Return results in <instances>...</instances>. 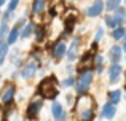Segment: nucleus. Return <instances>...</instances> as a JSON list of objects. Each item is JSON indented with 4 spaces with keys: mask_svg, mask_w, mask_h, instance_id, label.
Masks as SVG:
<instances>
[{
    "mask_svg": "<svg viewBox=\"0 0 126 121\" xmlns=\"http://www.w3.org/2000/svg\"><path fill=\"white\" fill-rule=\"evenodd\" d=\"M38 94H40L43 99L54 100L59 96V88H58V83H56V78L49 77V78L42 80V83L38 84Z\"/></svg>",
    "mask_w": 126,
    "mask_h": 121,
    "instance_id": "obj_1",
    "label": "nucleus"
},
{
    "mask_svg": "<svg viewBox=\"0 0 126 121\" xmlns=\"http://www.w3.org/2000/svg\"><path fill=\"white\" fill-rule=\"evenodd\" d=\"M93 77H94V73H93L91 68L81 70L80 77H78L77 83H75V89H77L78 94H85L86 91L89 89V86H91V83H93Z\"/></svg>",
    "mask_w": 126,
    "mask_h": 121,
    "instance_id": "obj_2",
    "label": "nucleus"
},
{
    "mask_svg": "<svg viewBox=\"0 0 126 121\" xmlns=\"http://www.w3.org/2000/svg\"><path fill=\"white\" fill-rule=\"evenodd\" d=\"M15 99H16V84L10 81L0 91V104L5 107H10V105H13Z\"/></svg>",
    "mask_w": 126,
    "mask_h": 121,
    "instance_id": "obj_3",
    "label": "nucleus"
},
{
    "mask_svg": "<svg viewBox=\"0 0 126 121\" xmlns=\"http://www.w3.org/2000/svg\"><path fill=\"white\" fill-rule=\"evenodd\" d=\"M43 108V99H34L29 102L27 108H26V118L29 121H35L38 118V115H40Z\"/></svg>",
    "mask_w": 126,
    "mask_h": 121,
    "instance_id": "obj_4",
    "label": "nucleus"
},
{
    "mask_svg": "<svg viewBox=\"0 0 126 121\" xmlns=\"http://www.w3.org/2000/svg\"><path fill=\"white\" fill-rule=\"evenodd\" d=\"M37 72H38V64L35 61H29V62H26V64H22V67L19 68V77H21L22 80L29 81L37 75Z\"/></svg>",
    "mask_w": 126,
    "mask_h": 121,
    "instance_id": "obj_5",
    "label": "nucleus"
},
{
    "mask_svg": "<svg viewBox=\"0 0 126 121\" xmlns=\"http://www.w3.org/2000/svg\"><path fill=\"white\" fill-rule=\"evenodd\" d=\"M88 108H94V99H93L91 96H88V94H86V96L81 94L77 99V102H75V110L80 113V112L88 110Z\"/></svg>",
    "mask_w": 126,
    "mask_h": 121,
    "instance_id": "obj_6",
    "label": "nucleus"
},
{
    "mask_svg": "<svg viewBox=\"0 0 126 121\" xmlns=\"http://www.w3.org/2000/svg\"><path fill=\"white\" fill-rule=\"evenodd\" d=\"M65 54H67V45H65V41L58 40L54 45H53V48H51L53 59H54V61H61Z\"/></svg>",
    "mask_w": 126,
    "mask_h": 121,
    "instance_id": "obj_7",
    "label": "nucleus"
},
{
    "mask_svg": "<svg viewBox=\"0 0 126 121\" xmlns=\"http://www.w3.org/2000/svg\"><path fill=\"white\" fill-rule=\"evenodd\" d=\"M105 10V5L102 0H94L93 2V5H89L88 8H86V16L88 18H97L99 14H102V11Z\"/></svg>",
    "mask_w": 126,
    "mask_h": 121,
    "instance_id": "obj_8",
    "label": "nucleus"
},
{
    "mask_svg": "<svg viewBox=\"0 0 126 121\" xmlns=\"http://www.w3.org/2000/svg\"><path fill=\"white\" fill-rule=\"evenodd\" d=\"M121 73H123V67L120 64H112L109 67V80H110V83L117 84L121 78Z\"/></svg>",
    "mask_w": 126,
    "mask_h": 121,
    "instance_id": "obj_9",
    "label": "nucleus"
},
{
    "mask_svg": "<svg viewBox=\"0 0 126 121\" xmlns=\"http://www.w3.org/2000/svg\"><path fill=\"white\" fill-rule=\"evenodd\" d=\"M51 115L56 121H65V108L61 102H53L51 104Z\"/></svg>",
    "mask_w": 126,
    "mask_h": 121,
    "instance_id": "obj_10",
    "label": "nucleus"
},
{
    "mask_svg": "<svg viewBox=\"0 0 126 121\" xmlns=\"http://www.w3.org/2000/svg\"><path fill=\"white\" fill-rule=\"evenodd\" d=\"M78 50H80V37H74V41H72L70 48L67 50V61L74 62L78 57Z\"/></svg>",
    "mask_w": 126,
    "mask_h": 121,
    "instance_id": "obj_11",
    "label": "nucleus"
},
{
    "mask_svg": "<svg viewBox=\"0 0 126 121\" xmlns=\"http://www.w3.org/2000/svg\"><path fill=\"white\" fill-rule=\"evenodd\" d=\"M109 59H110L112 64H120V61L123 59V50H121V46L113 45L109 50Z\"/></svg>",
    "mask_w": 126,
    "mask_h": 121,
    "instance_id": "obj_12",
    "label": "nucleus"
},
{
    "mask_svg": "<svg viewBox=\"0 0 126 121\" xmlns=\"http://www.w3.org/2000/svg\"><path fill=\"white\" fill-rule=\"evenodd\" d=\"M19 38H21V29H19V27H16V26H13V27L10 29L8 35H6L5 41L10 45V48H11L13 45H16V43H18V40H19Z\"/></svg>",
    "mask_w": 126,
    "mask_h": 121,
    "instance_id": "obj_13",
    "label": "nucleus"
},
{
    "mask_svg": "<svg viewBox=\"0 0 126 121\" xmlns=\"http://www.w3.org/2000/svg\"><path fill=\"white\" fill-rule=\"evenodd\" d=\"M46 10V0H32V6H31V13L34 16H40L45 13Z\"/></svg>",
    "mask_w": 126,
    "mask_h": 121,
    "instance_id": "obj_14",
    "label": "nucleus"
},
{
    "mask_svg": "<svg viewBox=\"0 0 126 121\" xmlns=\"http://www.w3.org/2000/svg\"><path fill=\"white\" fill-rule=\"evenodd\" d=\"M115 115H117V107H115L113 104L107 102L104 107H102V110H101V116H102V118H105V120H113Z\"/></svg>",
    "mask_w": 126,
    "mask_h": 121,
    "instance_id": "obj_15",
    "label": "nucleus"
},
{
    "mask_svg": "<svg viewBox=\"0 0 126 121\" xmlns=\"http://www.w3.org/2000/svg\"><path fill=\"white\" fill-rule=\"evenodd\" d=\"M34 32H35V24L32 21H29L27 24L21 29V40H27L29 37L34 35Z\"/></svg>",
    "mask_w": 126,
    "mask_h": 121,
    "instance_id": "obj_16",
    "label": "nucleus"
},
{
    "mask_svg": "<svg viewBox=\"0 0 126 121\" xmlns=\"http://www.w3.org/2000/svg\"><path fill=\"white\" fill-rule=\"evenodd\" d=\"M8 53H10V45L6 43L5 40H0V67H2L3 62L6 61Z\"/></svg>",
    "mask_w": 126,
    "mask_h": 121,
    "instance_id": "obj_17",
    "label": "nucleus"
},
{
    "mask_svg": "<svg viewBox=\"0 0 126 121\" xmlns=\"http://www.w3.org/2000/svg\"><path fill=\"white\" fill-rule=\"evenodd\" d=\"M34 37H35V41H37V43H42V41L45 40V37H46V27L45 26H42V24L35 26Z\"/></svg>",
    "mask_w": 126,
    "mask_h": 121,
    "instance_id": "obj_18",
    "label": "nucleus"
},
{
    "mask_svg": "<svg viewBox=\"0 0 126 121\" xmlns=\"http://www.w3.org/2000/svg\"><path fill=\"white\" fill-rule=\"evenodd\" d=\"M110 37L113 38V40H123V38L126 37V29L118 26L117 29H113V30L110 32Z\"/></svg>",
    "mask_w": 126,
    "mask_h": 121,
    "instance_id": "obj_19",
    "label": "nucleus"
},
{
    "mask_svg": "<svg viewBox=\"0 0 126 121\" xmlns=\"http://www.w3.org/2000/svg\"><path fill=\"white\" fill-rule=\"evenodd\" d=\"M78 116H80V121H93L94 120V108L83 110V112L78 113Z\"/></svg>",
    "mask_w": 126,
    "mask_h": 121,
    "instance_id": "obj_20",
    "label": "nucleus"
},
{
    "mask_svg": "<svg viewBox=\"0 0 126 121\" xmlns=\"http://www.w3.org/2000/svg\"><path fill=\"white\" fill-rule=\"evenodd\" d=\"M10 22H5V21H0V40H5L6 35L10 32Z\"/></svg>",
    "mask_w": 126,
    "mask_h": 121,
    "instance_id": "obj_21",
    "label": "nucleus"
},
{
    "mask_svg": "<svg viewBox=\"0 0 126 121\" xmlns=\"http://www.w3.org/2000/svg\"><path fill=\"white\" fill-rule=\"evenodd\" d=\"M113 16L117 18L118 22H123L126 19V8H125V6H118V8L113 11Z\"/></svg>",
    "mask_w": 126,
    "mask_h": 121,
    "instance_id": "obj_22",
    "label": "nucleus"
},
{
    "mask_svg": "<svg viewBox=\"0 0 126 121\" xmlns=\"http://www.w3.org/2000/svg\"><path fill=\"white\" fill-rule=\"evenodd\" d=\"M120 100H121V91L115 89V91H112V93L109 94V102H110V104L117 105V104L120 102Z\"/></svg>",
    "mask_w": 126,
    "mask_h": 121,
    "instance_id": "obj_23",
    "label": "nucleus"
},
{
    "mask_svg": "<svg viewBox=\"0 0 126 121\" xmlns=\"http://www.w3.org/2000/svg\"><path fill=\"white\" fill-rule=\"evenodd\" d=\"M104 19H105V24H107L109 27L112 29V30H113V29H117V27H118V24H120V22L117 21V18H115L113 14H109V16H105Z\"/></svg>",
    "mask_w": 126,
    "mask_h": 121,
    "instance_id": "obj_24",
    "label": "nucleus"
},
{
    "mask_svg": "<svg viewBox=\"0 0 126 121\" xmlns=\"http://www.w3.org/2000/svg\"><path fill=\"white\" fill-rule=\"evenodd\" d=\"M19 2H21V0H8V3H6V10H5V11L13 13V14H15L16 10H18V6H19Z\"/></svg>",
    "mask_w": 126,
    "mask_h": 121,
    "instance_id": "obj_25",
    "label": "nucleus"
},
{
    "mask_svg": "<svg viewBox=\"0 0 126 121\" xmlns=\"http://www.w3.org/2000/svg\"><path fill=\"white\" fill-rule=\"evenodd\" d=\"M121 0H107V3H105V10H109V11H115V10L120 6Z\"/></svg>",
    "mask_w": 126,
    "mask_h": 121,
    "instance_id": "obj_26",
    "label": "nucleus"
},
{
    "mask_svg": "<svg viewBox=\"0 0 126 121\" xmlns=\"http://www.w3.org/2000/svg\"><path fill=\"white\" fill-rule=\"evenodd\" d=\"M75 83H77V80H75L74 77H67V78H65V80L61 83V86H62V88H70V86H74Z\"/></svg>",
    "mask_w": 126,
    "mask_h": 121,
    "instance_id": "obj_27",
    "label": "nucleus"
},
{
    "mask_svg": "<svg viewBox=\"0 0 126 121\" xmlns=\"http://www.w3.org/2000/svg\"><path fill=\"white\" fill-rule=\"evenodd\" d=\"M27 22H29V21H27V18H26V16H21V18H18V19H16L15 26H16V27H19V29H22L26 24H27Z\"/></svg>",
    "mask_w": 126,
    "mask_h": 121,
    "instance_id": "obj_28",
    "label": "nucleus"
},
{
    "mask_svg": "<svg viewBox=\"0 0 126 121\" xmlns=\"http://www.w3.org/2000/svg\"><path fill=\"white\" fill-rule=\"evenodd\" d=\"M102 37H104V29L97 27L96 29V35H94V43H97L99 40H102Z\"/></svg>",
    "mask_w": 126,
    "mask_h": 121,
    "instance_id": "obj_29",
    "label": "nucleus"
},
{
    "mask_svg": "<svg viewBox=\"0 0 126 121\" xmlns=\"http://www.w3.org/2000/svg\"><path fill=\"white\" fill-rule=\"evenodd\" d=\"M94 62H96V65H101L102 62H104V57H102L101 54H97V56H96V59H94Z\"/></svg>",
    "mask_w": 126,
    "mask_h": 121,
    "instance_id": "obj_30",
    "label": "nucleus"
},
{
    "mask_svg": "<svg viewBox=\"0 0 126 121\" xmlns=\"http://www.w3.org/2000/svg\"><path fill=\"white\" fill-rule=\"evenodd\" d=\"M96 72H97V73H102V72H104V65H96Z\"/></svg>",
    "mask_w": 126,
    "mask_h": 121,
    "instance_id": "obj_31",
    "label": "nucleus"
},
{
    "mask_svg": "<svg viewBox=\"0 0 126 121\" xmlns=\"http://www.w3.org/2000/svg\"><path fill=\"white\" fill-rule=\"evenodd\" d=\"M65 99H67V104H69V105H72V104H74V99H72V94H67V97H65Z\"/></svg>",
    "mask_w": 126,
    "mask_h": 121,
    "instance_id": "obj_32",
    "label": "nucleus"
},
{
    "mask_svg": "<svg viewBox=\"0 0 126 121\" xmlns=\"http://www.w3.org/2000/svg\"><path fill=\"white\" fill-rule=\"evenodd\" d=\"M6 3H8V0H0V10H2L3 6L6 5Z\"/></svg>",
    "mask_w": 126,
    "mask_h": 121,
    "instance_id": "obj_33",
    "label": "nucleus"
},
{
    "mask_svg": "<svg viewBox=\"0 0 126 121\" xmlns=\"http://www.w3.org/2000/svg\"><path fill=\"white\" fill-rule=\"evenodd\" d=\"M121 50H123L125 54H126V37H125V43H123V46H121Z\"/></svg>",
    "mask_w": 126,
    "mask_h": 121,
    "instance_id": "obj_34",
    "label": "nucleus"
},
{
    "mask_svg": "<svg viewBox=\"0 0 126 121\" xmlns=\"http://www.w3.org/2000/svg\"><path fill=\"white\" fill-rule=\"evenodd\" d=\"M0 21H2V10H0Z\"/></svg>",
    "mask_w": 126,
    "mask_h": 121,
    "instance_id": "obj_35",
    "label": "nucleus"
},
{
    "mask_svg": "<svg viewBox=\"0 0 126 121\" xmlns=\"http://www.w3.org/2000/svg\"><path fill=\"white\" fill-rule=\"evenodd\" d=\"M13 121H22V120H19V118H16V120H13Z\"/></svg>",
    "mask_w": 126,
    "mask_h": 121,
    "instance_id": "obj_36",
    "label": "nucleus"
},
{
    "mask_svg": "<svg viewBox=\"0 0 126 121\" xmlns=\"http://www.w3.org/2000/svg\"><path fill=\"white\" fill-rule=\"evenodd\" d=\"M125 5H126V0H125Z\"/></svg>",
    "mask_w": 126,
    "mask_h": 121,
    "instance_id": "obj_37",
    "label": "nucleus"
},
{
    "mask_svg": "<svg viewBox=\"0 0 126 121\" xmlns=\"http://www.w3.org/2000/svg\"><path fill=\"white\" fill-rule=\"evenodd\" d=\"M125 99H126V94H125Z\"/></svg>",
    "mask_w": 126,
    "mask_h": 121,
    "instance_id": "obj_38",
    "label": "nucleus"
}]
</instances>
